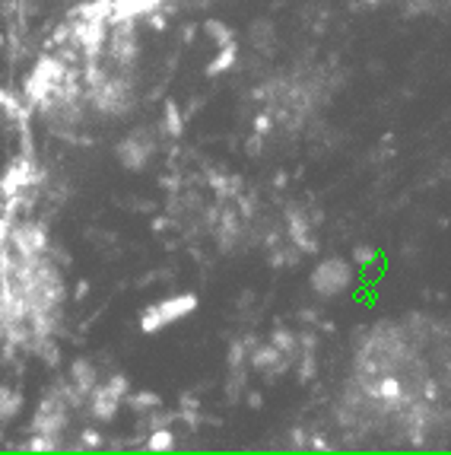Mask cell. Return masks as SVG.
<instances>
[{
  "mask_svg": "<svg viewBox=\"0 0 451 455\" xmlns=\"http://www.w3.org/2000/svg\"><path fill=\"white\" fill-rule=\"evenodd\" d=\"M197 305H201V300H197L194 293H175V296H169V300H159L156 305L143 309L140 331H143V335H159L166 325L181 322V318L194 315Z\"/></svg>",
  "mask_w": 451,
  "mask_h": 455,
  "instance_id": "cell-1",
  "label": "cell"
},
{
  "mask_svg": "<svg viewBox=\"0 0 451 455\" xmlns=\"http://www.w3.org/2000/svg\"><path fill=\"white\" fill-rule=\"evenodd\" d=\"M70 73L73 70L60 58H42L36 67H32L29 80H26V99L36 102V105H42L45 99H51L54 93L67 83Z\"/></svg>",
  "mask_w": 451,
  "mask_h": 455,
  "instance_id": "cell-2",
  "label": "cell"
},
{
  "mask_svg": "<svg viewBox=\"0 0 451 455\" xmlns=\"http://www.w3.org/2000/svg\"><path fill=\"white\" fill-rule=\"evenodd\" d=\"M312 290L318 296H340L353 283V264L346 258H327L312 271Z\"/></svg>",
  "mask_w": 451,
  "mask_h": 455,
  "instance_id": "cell-3",
  "label": "cell"
},
{
  "mask_svg": "<svg viewBox=\"0 0 451 455\" xmlns=\"http://www.w3.org/2000/svg\"><path fill=\"white\" fill-rule=\"evenodd\" d=\"M6 246H10L19 258H42L48 249V233L38 223H13Z\"/></svg>",
  "mask_w": 451,
  "mask_h": 455,
  "instance_id": "cell-4",
  "label": "cell"
},
{
  "mask_svg": "<svg viewBox=\"0 0 451 455\" xmlns=\"http://www.w3.org/2000/svg\"><path fill=\"white\" fill-rule=\"evenodd\" d=\"M127 395V379L124 376H112L105 385H95L92 389V414L99 420H112L118 414L121 402Z\"/></svg>",
  "mask_w": 451,
  "mask_h": 455,
  "instance_id": "cell-5",
  "label": "cell"
},
{
  "mask_svg": "<svg viewBox=\"0 0 451 455\" xmlns=\"http://www.w3.org/2000/svg\"><path fill=\"white\" fill-rule=\"evenodd\" d=\"M149 156H153V140H149L147 131L127 134L118 144V159L124 169H143V162H149Z\"/></svg>",
  "mask_w": 451,
  "mask_h": 455,
  "instance_id": "cell-6",
  "label": "cell"
},
{
  "mask_svg": "<svg viewBox=\"0 0 451 455\" xmlns=\"http://www.w3.org/2000/svg\"><path fill=\"white\" fill-rule=\"evenodd\" d=\"M248 366L255 372H261V376H280L283 372V366H286V354L277 347V344H261V347H255V350H248Z\"/></svg>",
  "mask_w": 451,
  "mask_h": 455,
  "instance_id": "cell-7",
  "label": "cell"
},
{
  "mask_svg": "<svg viewBox=\"0 0 451 455\" xmlns=\"http://www.w3.org/2000/svg\"><path fill=\"white\" fill-rule=\"evenodd\" d=\"M159 4L162 0H115V6H118V10H115V19H124V16L137 19V16H143V13L159 10Z\"/></svg>",
  "mask_w": 451,
  "mask_h": 455,
  "instance_id": "cell-8",
  "label": "cell"
},
{
  "mask_svg": "<svg viewBox=\"0 0 451 455\" xmlns=\"http://www.w3.org/2000/svg\"><path fill=\"white\" fill-rule=\"evenodd\" d=\"M70 379H73V389H77L80 395H92V389L99 385L95 382V370L86 363V360H77V363H73Z\"/></svg>",
  "mask_w": 451,
  "mask_h": 455,
  "instance_id": "cell-9",
  "label": "cell"
},
{
  "mask_svg": "<svg viewBox=\"0 0 451 455\" xmlns=\"http://www.w3.org/2000/svg\"><path fill=\"white\" fill-rule=\"evenodd\" d=\"M235 54H238V45L235 42H229V45H223L220 54L213 58V64H207V77H216V73H223V70H229L232 64H235Z\"/></svg>",
  "mask_w": 451,
  "mask_h": 455,
  "instance_id": "cell-10",
  "label": "cell"
},
{
  "mask_svg": "<svg viewBox=\"0 0 451 455\" xmlns=\"http://www.w3.org/2000/svg\"><path fill=\"white\" fill-rule=\"evenodd\" d=\"M147 449L149 452H169V449H175V433L169 430V427H156V430H149Z\"/></svg>",
  "mask_w": 451,
  "mask_h": 455,
  "instance_id": "cell-11",
  "label": "cell"
},
{
  "mask_svg": "<svg viewBox=\"0 0 451 455\" xmlns=\"http://www.w3.org/2000/svg\"><path fill=\"white\" fill-rule=\"evenodd\" d=\"M203 32H207V36L220 45V48H223V45H229V42H235V38H232L235 32H232L226 23H220V19H207V23H203Z\"/></svg>",
  "mask_w": 451,
  "mask_h": 455,
  "instance_id": "cell-12",
  "label": "cell"
},
{
  "mask_svg": "<svg viewBox=\"0 0 451 455\" xmlns=\"http://www.w3.org/2000/svg\"><path fill=\"white\" fill-rule=\"evenodd\" d=\"M19 395L16 392H10V389H0V420H10L13 414L19 411Z\"/></svg>",
  "mask_w": 451,
  "mask_h": 455,
  "instance_id": "cell-13",
  "label": "cell"
},
{
  "mask_svg": "<svg viewBox=\"0 0 451 455\" xmlns=\"http://www.w3.org/2000/svg\"><path fill=\"white\" fill-rule=\"evenodd\" d=\"M375 258H378V255H375L372 249H366V246L353 249V264H362V268H368V264H372Z\"/></svg>",
  "mask_w": 451,
  "mask_h": 455,
  "instance_id": "cell-14",
  "label": "cell"
},
{
  "mask_svg": "<svg viewBox=\"0 0 451 455\" xmlns=\"http://www.w3.org/2000/svg\"><path fill=\"white\" fill-rule=\"evenodd\" d=\"M166 121H169V131H172L175 134V137H179V134H181V121H179V108H175V105H169L166 108Z\"/></svg>",
  "mask_w": 451,
  "mask_h": 455,
  "instance_id": "cell-15",
  "label": "cell"
},
{
  "mask_svg": "<svg viewBox=\"0 0 451 455\" xmlns=\"http://www.w3.org/2000/svg\"><path fill=\"white\" fill-rule=\"evenodd\" d=\"M159 404V395H134L131 398V407H137V411H140V407H156Z\"/></svg>",
  "mask_w": 451,
  "mask_h": 455,
  "instance_id": "cell-16",
  "label": "cell"
}]
</instances>
